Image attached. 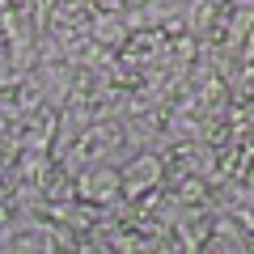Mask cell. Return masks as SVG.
<instances>
[{
    "instance_id": "8fae6325",
    "label": "cell",
    "mask_w": 254,
    "mask_h": 254,
    "mask_svg": "<svg viewBox=\"0 0 254 254\" xmlns=\"http://www.w3.org/2000/svg\"><path fill=\"white\" fill-rule=\"evenodd\" d=\"M246 4H254V0H246Z\"/></svg>"
},
{
    "instance_id": "ba28073f",
    "label": "cell",
    "mask_w": 254,
    "mask_h": 254,
    "mask_svg": "<svg viewBox=\"0 0 254 254\" xmlns=\"http://www.w3.org/2000/svg\"><path fill=\"white\" fill-rule=\"evenodd\" d=\"M250 30H254V4H237V13H233V21H229V34H225V51L233 55H242V43L250 38Z\"/></svg>"
},
{
    "instance_id": "52a82bcc",
    "label": "cell",
    "mask_w": 254,
    "mask_h": 254,
    "mask_svg": "<svg viewBox=\"0 0 254 254\" xmlns=\"http://www.w3.org/2000/svg\"><path fill=\"white\" fill-rule=\"evenodd\" d=\"M203 250H212V254H237V250H246L242 225L233 220V212H216V229H212V237H208Z\"/></svg>"
},
{
    "instance_id": "7a4b0ae2",
    "label": "cell",
    "mask_w": 254,
    "mask_h": 254,
    "mask_svg": "<svg viewBox=\"0 0 254 254\" xmlns=\"http://www.w3.org/2000/svg\"><path fill=\"white\" fill-rule=\"evenodd\" d=\"M119 174H123V182H119L123 203H136V199H144V195H153V190H161L165 178H170L161 148H131V153L123 157V170Z\"/></svg>"
},
{
    "instance_id": "5b68a950",
    "label": "cell",
    "mask_w": 254,
    "mask_h": 254,
    "mask_svg": "<svg viewBox=\"0 0 254 254\" xmlns=\"http://www.w3.org/2000/svg\"><path fill=\"white\" fill-rule=\"evenodd\" d=\"M119 51L127 55V60L136 64H165V51H170V34H165V26H131V34H127V43L119 47Z\"/></svg>"
},
{
    "instance_id": "277c9868",
    "label": "cell",
    "mask_w": 254,
    "mask_h": 254,
    "mask_svg": "<svg viewBox=\"0 0 254 254\" xmlns=\"http://www.w3.org/2000/svg\"><path fill=\"white\" fill-rule=\"evenodd\" d=\"M212 229H216V208H178V216H174V237L190 254L208 246Z\"/></svg>"
},
{
    "instance_id": "6da1fadb",
    "label": "cell",
    "mask_w": 254,
    "mask_h": 254,
    "mask_svg": "<svg viewBox=\"0 0 254 254\" xmlns=\"http://www.w3.org/2000/svg\"><path fill=\"white\" fill-rule=\"evenodd\" d=\"M131 153V136H127V119H98L76 136V144L68 148L64 161L76 174H85V165L102 161V157H127Z\"/></svg>"
},
{
    "instance_id": "3957f363",
    "label": "cell",
    "mask_w": 254,
    "mask_h": 254,
    "mask_svg": "<svg viewBox=\"0 0 254 254\" xmlns=\"http://www.w3.org/2000/svg\"><path fill=\"white\" fill-rule=\"evenodd\" d=\"M123 157H102V161L85 165L81 182H76V195H81L85 203H93V208L110 212L123 203V195H119V182H123Z\"/></svg>"
},
{
    "instance_id": "9c48e42d",
    "label": "cell",
    "mask_w": 254,
    "mask_h": 254,
    "mask_svg": "<svg viewBox=\"0 0 254 254\" xmlns=\"http://www.w3.org/2000/svg\"><path fill=\"white\" fill-rule=\"evenodd\" d=\"M237 68H254V30H250V38L242 43V55H237Z\"/></svg>"
},
{
    "instance_id": "30bf717a",
    "label": "cell",
    "mask_w": 254,
    "mask_h": 254,
    "mask_svg": "<svg viewBox=\"0 0 254 254\" xmlns=\"http://www.w3.org/2000/svg\"><path fill=\"white\" fill-rule=\"evenodd\" d=\"M9 9H17V0H0V13H9Z\"/></svg>"
},
{
    "instance_id": "8992f818",
    "label": "cell",
    "mask_w": 254,
    "mask_h": 254,
    "mask_svg": "<svg viewBox=\"0 0 254 254\" xmlns=\"http://www.w3.org/2000/svg\"><path fill=\"white\" fill-rule=\"evenodd\" d=\"M76 182H81V174L60 157V161H51V170L43 174V199H47V203L76 199Z\"/></svg>"
}]
</instances>
